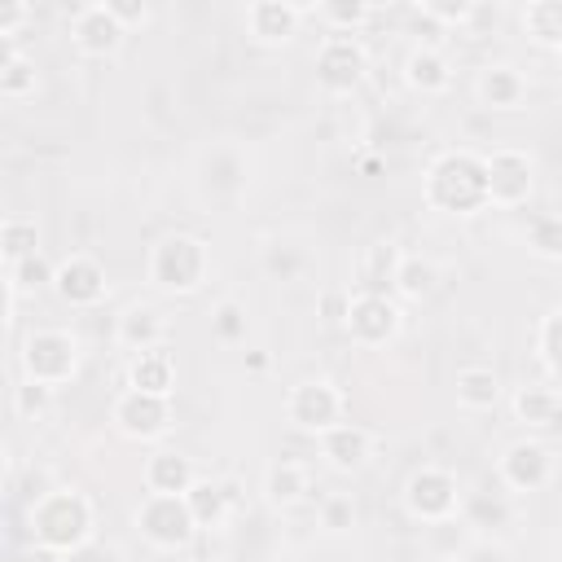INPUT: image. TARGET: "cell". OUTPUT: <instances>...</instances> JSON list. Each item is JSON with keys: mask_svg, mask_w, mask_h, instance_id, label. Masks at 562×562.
<instances>
[{"mask_svg": "<svg viewBox=\"0 0 562 562\" xmlns=\"http://www.w3.org/2000/svg\"><path fill=\"white\" fill-rule=\"evenodd\" d=\"M149 285L162 294H198L211 277V246L198 233H167L149 246Z\"/></svg>", "mask_w": 562, "mask_h": 562, "instance_id": "3", "label": "cell"}, {"mask_svg": "<svg viewBox=\"0 0 562 562\" xmlns=\"http://www.w3.org/2000/svg\"><path fill=\"white\" fill-rule=\"evenodd\" d=\"M132 522H136L140 540L149 549H158V553H184L198 540V527H193V518L184 509V496L145 492L140 505H136V514H132Z\"/></svg>", "mask_w": 562, "mask_h": 562, "instance_id": "4", "label": "cell"}, {"mask_svg": "<svg viewBox=\"0 0 562 562\" xmlns=\"http://www.w3.org/2000/svg\"><path fill=\"white\" fill-rule=\"evenodd\" d=\"M18 57H22V44H18L13 35H0V75H4V70H9Z\"/></svg>", "mask_w": 562, "mask_h": 562, "instance_id": "48", "label": "cell"}, {"mask_svg": "<svg viewBox=\"0 0 562 562\" xmlns=\"http://www.w3.org/2000/svg\"><path fill=\"white\" fill-rule=\"evenodd\" d=\"M202 184L215 193V198H233L241 184H246V167H241V154L220 145L202 158Z\"/></svg>", "mask_w": 562, "mask_h": 562, "instance_id": "29", "label": "cell"}, {"mask_svg": "<svg viewBox=\"0 0 562 562\" xmlns=\"http://www.w3.org/2000/svg\"><path fill=\"white\" fill-rule=\"evenodd\" d=\"M457 404L461 408H470V413H487V408H496V400H501V378H496V369H487V364H465V369H457Z\"/></svg>", "mask_w": 562, "mask_h": 562, "instance_id": "27", "label": "cell"}, {"mask_svg": "<svg viewBox=\"0 0 562 562\" xmlns=\"http://www.w3.org/2000/svg\"><path fill=\"white\" fill-rule=\"evenodd\" d=\"M101 4L110 9V18H114L123 31H136V26L149 22V4H140V0H101Z\"/></svg>", "mask_w": 562, "mask_h": 562, "instance_id": "42", "label": "cell"}, {"mask_svg": "<svg viewBox=\"0 0 562 562\" xmlns=\"http://www.w3.org/2000/svg\"><path fill=\"white\" fill-rule=\"evenodd\" d=\"M408 31L417 35V44H426V48H439V35H443V31H439V26H435V22L422 13V4L408 13Z\"/></svg>", "mask_w": 562, "mask_h": 562, "instance_id": "45", "label": "cell"}, {"mask_svg": "<svg viewBox=\"0 0 562 562\" xmlns=\"http://www.w3.org/2000/svg\"><path fill=\"white\" fill-rule=\"evenodd\" d=\"M184 562H220V558L206 553V549H184Z\"/></svg>", "mask_w": 562, "mask_h": 562, "instance_id": "51", "label": "cell"}, {"mask_svg": "<svg viewBox=\"0 0 562 562\" xmlns=\"http://www.w3.org/2000/svg\"><path fill=\"white\" fill-rule=\"evenodd\" d=\"M4 479H9V448L0 443V483H4Z\"/></svg>", "mask_w": 562, "mask_h": 562, "instance_id": "53", "label": "cell"}, {"mask_svg": "<svg viewBox=\"0 0 562 562\" xmlns=\"http://www.w3.org/2000/svg\"><path fill=\"white\" fill-rule=\"evenodd\" d=\"M400 246L395 241H373L364 246L360 255V294H386L391 281H395V268H400Z\"/></svg>", "mask_w": 562, "mask_h": 562, "instance_id": "28", "label": "cell"}, {"mask_svg": "<svg viewBox=\"0 0 562 562\" xmlns=\"http://www.w3.org/2000/svg\"><path fill=\"white\" fill-rule=\"evenodd\" d=\"M514 417L527 426V430H553L562 422V391L549 386V382H531V386H518L514 391Z\"/></svg>", "mask_w": 562, "mask_h": 562, "instance_id": "22", "label": "cell"}, {"mask_svg": "<svg viewBox=\"0 0 562 562\" xmlns=\"http://www.w3.org/2000/svg\"><path fill=\"white\" fill-rule=\"evenodd\" d=\"M105 263L88 250H70L61 263H53V294L70 307H97L105 299Z\"/></svg>", "mask_w": 562, "mask_h": 562, "instance_id": "13", "label": "cell"}, {"mask_svg": "<svg viewBox=\"0 0 562 562\" xmlns=\"http://www.w3.org/2000/svg\"><path fill=\"white\" fill-rule=\"evenodd\" d=\"M246 369H255V373H259V369H268V356H259V351H255V356H246Z\"/></svg>", "mask_w": 562, "mask_h": 562, "instance_id": "52", "label": "cell"}, {"mask_svg": "<svg viewBox=\"0 0 562 562\" xmlns=\"http://www.w3.org/2000/svg\"><path fill=\"white\" fill-rule=\"evenodd\" d=\"M391 290L400 299H408V303H422V299H430L439 290V268L426 255H400V268H395Z\"/></svg>", "mask_w": 562, "mask_h": 562, "instance_id": "30", "label": "cell"}, {"mask_svg": "<svg viewBox=\"0 0 562 562\" xmlns=\"http://www.w3.org/2000/svg\"><path fill=\"white\" fill-rule=\"evenodd\" d=\"M457 522L461 527H474V531H505L514 522L509 492H461Z\"/></svg>", "mask_w": 562, "mask_h": 562, "instance_id": "24", "label": "cell"}, {"mask_svg": "<svg viewBox=\"0 0 562 562\" xmlns=\"http://www.w3.org/2000/svg\"><path fill=\"white\" fill-rule=\"evenodd\" d=\"M452 61L443 48H426V44H413V53L404 57V83L422 97H443L452 88Z\"/></svg>", "mask_w": 562, "mask_h": 562, "instance_id": "21", "label": "cell"}, {"mask_svg": "<svg viewBox=\"0 0 562 562\" xmlns=\"http://www.w3.org/2000/svg\"><path fill=\"white\" fill-rule=\"evenodd\" d=\"M316 439H321L325 465L338 470V474H351V470H360V465L373 457V435H369L364 426H356V422H338V426H329V430L316 435Z\"/></svg>", "mask_w": 562, "mask_h": 562, "instance_id": "19", "label": "cell"}, {"mask_svg": "<svg viewBox=\"0 0 562 562\" xmlns=\"http://www.w3.org/2000/svg\"><path fill=\"white\" fill-rule=\"evenodd\" d=\"M474 92L487 110H522L527 101V75L514 61H487L474 79Z\"/></svg>", "mask_w": 562, "mask_h": 562, "instance_id": "20", "label": "cell"}, {"mask_svg": "<svg viewBox=\"0 0 562 562\" xmlns=\"http://www.w3.org/2000/svg\"><path fill=\"white\" fill-rule=\"evenodd\" d=\"M13 299H18V294H13V285H9V277L0 272V329H4L9 321H13Z\"/></svg>", "mask_w": 562, "mask_h": 562, "instance_id": "47", "label": "cell"}, {"mask_svg": "<svg viewBox=\"0 0 562 562\" xmlns=\"http://www.w3.org/2000/svg\"><path fill=\"white\" fill-rule=\"evenodd\" d=\"M259 263H263V272L272 281H299L307 272V250L294 246V241H272V246H263V259Z\"/></svg>", "mask_w": 562, "mask_h": 562, "instance_id": "36", "label": "cell"}, {"mask_svg": "<svg viewBox=\"0 0 562 562\" xmlns=\"http://www.w3.org/2000/svg\"><path fill=\"white\" fill-rule=\"evenodd\" d=\"M184 509L202 531H224V522L241 509V487L237 479H198L189 492H184Z\"/></svg>", "mask_w": 562, "mask_h": 562, "instance_id": "16", "label": "cell"}, {"mask_svg": "<svg viewBox=\"0 0 562 562\" xmlns=\"http://www.w3.org/2000/svg\"><path fill=\"white\" fill-rule=\"evenodd\" d=\"M53 408V386H44V382H31V378H22L18 386H13V413L22 417V422H35V417H44Z\"/></svg>", "mask_w": 562, "mask_h": 562, "instance_id": "39", "label": "cell"}, {"mask_svg": "<svg viewBox=\"0 0 562 562\" xmlns=\"http://www.w3.org/2000/svg\"><path fill=\"white\" fill-rule=\"evenodd\" d=\"M198 479H202V474H198L193 457L171 452V448H154V452L145 457V465H140L145 492H158V496H184Z\"/></svg>", "mask_w": 562, "mask_h": 562, "instance_id": "18", "label": "cell"}, {"mask_svg": "<svg viewBox=\"0 0 562 562\" xmlns=\"http://www.w3.org/2000/svg\"><path fill=\"white\" fill-rule=\"evenodd\" d=\"M127 386L132 391H145V395H176V360L167 347H154V351H140L132 356L127 364Z\"/></svg>", "mask_w": 562, "mask_h": 562, "instance_id": "25", "label": "cell"}, {"mask_svg": "<svg viewBox=\"0 0 562 562\" xmlns=\"http://www.w3.org/2000/svg\"><path fill=\"white\" fill-rule=\"evenodd\" d=\"M312 492V479H307V465L294 461V457H281L263 470V501L272 509H294L299 501H307Z\"/></svg>", "mask_w": 562, "mask_h": 562, "instance_id": "23", "label": "cell"}, {"mask_svg": "<svg viewBox=\"0 0 562 562\" xmlns=\"http://www.w3.org/2000/svg\"><path fill=\"white\" fill-rule=\"evenodd\" d=\"M35 250H40V224L26 215H4L0 220V263L13 268L18 259H26Z\"/></svg>", "mask_w": 562, "mask_h": 562, "instance_id": "32", "label": "cell"}, {"mask_svg": "<svg viewBox=\"0 0 562 562\" xmlns=\"http://www.w3.org/2000/svg\"><path fill=\"white\" fill-rule=\"evenodd\" d=\"M474 0H422V13L439 26V31H465Z\"/></svg>", "mask_w": 562, "mask_h": 562, "instance_id": "41", "label": "cell"}, {"mask_svg": "<svg viewBox=\"0 0 562 562\" xmlns=\"http://www.w3.org/2000/svg\"><path fill=\"white\" fill-rule=\"evenodd\" d=\"M66 31H70V44H75V53H79V57H92V61H105V57H114V53L123 48V40H127V31H123V26L110 18V9H105L101 0H92V4H79V9L70 13Z\"/></svg>", "mask_w": 562, "mask_h": 562, "instance_id": "15", "label": "cell"}, {"mask_svg": "<svg viewBox=\"0 0 562 562\" xmlns=\"http://www.w3.org/2000/svg\"><path fill=\"white\" fill-rule=\"evenodd\" d=\"M246 303L241 299H220L215 307H211V338L215 342H224V347H237V342H246Z\"/></svg>", "mask_w": 562, "mask_h": 562, "instance_id": "37", "label": "cell"}, {"mask_svg": "<svg viewBox=\"0 0 562 562\" xmlns=\"http://www.w3.org/2000/svg\"><path fill=\"white\" fill-rule=\"evenodd\" d=\"M316 83L329 97H347L364 83L369 75V48L360 44V35H325L316 44Z\"/></svg>", "mask_w": 562, "mask_h": 562, "instance_id": "8", "label": "cell"}, {"mask_svg": "<svg viewBox=\"0 0 562 562\" xmlns=\"http://www.w3.org/2000/svg\"><path fill=\"white\" fill-rule=\"evenodd\" d=\"M522 31L536 48H549L558 53L562 48V4L558 0H531L522 9Z\"/></svg>", "mask_w": 562, "mask_h": 562, "instance_id": "31", "label": "cell"}, {"mask_svg": "<svg viewBox=\"0 0 562 562\" xmlns=\"http://www.w3.org/2000/svg\"><path fill=\"white\" fill-rule=\"evenodd\" d=\"M110 422L123 439L132 443H154L171 430V400L167 395H145V391H132L123 386L110 404Z\"/></svg>", "mask_w": 562, "mask_h": 562, "instance_id": "11", "label": "cell"}, {"mask_svg": "<svg viewBox=\"0 0 562 562\" xmlns=\"http://www.w3.org/2000/svg\"><path fill=\"white\" fill-rule=\"evenodd\" d=\"M356 518H360V509L347 492H325L321 505H316V522H321L325 536H347L356 527Z\"/></svg>", "mask_w": 562, "mask_h": 562, "instance_id": "38", "label": "cell"}, {"mask_svg": "<svg viewBox=\"0 0 562 562\" xmlns=\"http://www.w3.org/2000/svg\"><path fill=\"white\" fill-rule=\"evenodd\" d=\"M457 505H461V483L452 470L443 465H417L404 483V509L413 522L422 527H435V522H448L457 518Z\"/></svg>", "mask_w": 562, "mask_h": 562, "instance_id": "6", "label": "cell"}, {"mask_svg": "<svg viewBox=\"0 0 562 562\" xmlns=\"http://www.w3.org/2000/svg\"><path fill=\"white\" fill-rule=\"evenodd\" d=\"M31 22V4H22V0H0V35H13L18 40V31Z\"/></svg>", "mask_w": 562, "mask_h": 562, "instance_id": "43", "label": "cell"}, {"mask_svg": "<svg viewBox=\"0 0 562 562\" xmlns=\"http://www.w3.org/2000/svg\"><path fill=\"white\" fill-rule=\"evenodd\" d=\"M307 13H312V4H299V0H255V4H246L241 22H246V35L255 44L281 48L303 31Z\"/></svg>", "mask_w": 562, "mask_h": 562, "instance_id": "14", "label": "cell"}, {"mask_svg": "<svg viewBox=\"0 0 562 562\" xmlns=\"http://www.w3.org/2000/svg\"><path fill=\"white\" fill-rule=\"evenodd\" d=\"M553 470H558L553 448H549L544 439H531V435H527V439H514V443L501 452V461H496L501 487H505V492H518V496L549 487V483H553Z\"/></svg>", "mask_w": 562, "mask_h": 562, "instance_id": "12", "label": "cell"}, {"mask_svg": "<svg viewBox=\"0 0 562 562\" xmlns=\"http://www.w3.org/2000/svg\"><path fill=\"white\" fill-rule=\"evenodd\" d=\"M558 342H562V312H558V307H549V312L540 316V329H536V360H540V369H544V382H549V386H558V378H562Z\"/></svg>", "mask_w": 562, "mask_h": 562, "instance_id": "35", "label": "cell"}, {"mask_svg": "<svg viewBox=\"0 0 562 562\" xmlns=\"http://www.w3.org/2000/svg\"><path fill=\"white\" fill-rule=\"evenodd\" d=\"M307 18H316L325 35H360L373 22V4L369 0H316Z\"/></svg>", "mask_w": 562, "mask_h": 562, "instance_id": "26", "label": "cell"}, {"mask_svg": "<svg viewBox=\"0 0 562 562\" xmlns=\"http://www.w3.org/2000/svg\"><path fill=\"white\" fill-rule=\"evenodd\" d=\"M26 527L44 553L66 558L70 549H79L97 536V505L79 487H48L31 501Z\"/></svg>", "mask_w": 562, "mask_h": 562, "instance_id": "1", "label": "cell"}, {"mask_svg": "<svg viewBox=\"0 0 562 562\" xmlns=\"http://www.w3.org/2000/svg\"><path fill=\"white\" fill-rule=\"evenodd\" d=\"M61 562H119V549H110V544H101L97 536L88 540V544H79V549H70Z\"/></svg>", "mask_w": 562, "mask_h": 562, "instance_id": "44", "label": "cell"}, {"mask_svg": "<svg viewBox=\"0 0 562 562\" xmlns=\"http://www.w3.org/2000/svg\"><path fill=\"white\" fill-rule=\"evenodd\" d=\"M285 417L307 435H325L329 426L347 422V395L329 378H303L285 395Z\"/></svg>", "mask_w": 562, "mask_h": 562, "instance_id": "9", "label": "cell"}, {"mask_svg": "<svg viewBox=\"0 0 562 562\" xmlns=\"http://www.w3.org/2000/svg\"><path fill=\"white\" fill-rule=\"evenodd\" d=\"M483 180H487V206L518 211V206H527V198L536 189V162L527 149L501 145V149L483 154Z\"/></svg>", "mask_w": 562, "mask_h": 562, "instance_id": "7", "label": "cell"}, {"mask_svg": "<svg viewBox=\"0 0 562 562\" xmlns=\"http://www.w3.org/2000/svg\"><path fill=\"white\" fill-rule=\"evenodd\" d=\"M79 369V338L70 329H57V325H44V329H31L26 342H22V378L31 382H44V386H61L70 382Z\"/></svg>", "mask_w": 562, "mask_h": 562, "instance_id": "5", "label": "cell"}, {"mask_svg": "<svg viewBox=\"0 0 562 562\" xmlns=\"http://www.w3.org/2000/svg\"><path fill=\"white\" fill-rule=\"evenodd\" d=\"M382 167H386V158H378V154H360V171H364V176H378Z\"/></svg>", "mask_w": 562, "mask_h": 562, "instance_id": "50", "label": "cell"}, {"mask_svg": "<svg viewBox=\"0 0 562 562\" xmlns=\"http://www.w3.org/2000/svg\"><path fill=\"white\" fill-rule=\"evenodd\" d=\"M114 342L132 356L140 351H154V347H167V316L149 303H132L114 316Z\"/></svg>", "mask_w": 562, "mask_h": 562, "instance_id": "17", "label": "cell"}, {"mask_svg": "<svg viewBox=\"0 0 562 562\" xmlns=\"http://www.w3.org/2000/svg\"><path fill=\"white\" fill-rule=\"evenodd\" d=\"M400 325H404V312H400L395 299H386V294H360V290L347 299L342 334H347L356 347L378 351V347H386V342L400 334Z\"/></svg>", "mask_w": 562, "mask_h": 562, "instance_id": "10", "label": "cell"}, {"mask_svg": "<svg viewBox=\"0 0 562 562\" xmlns=\"http://www.w3.org/2000/svg\"><path fill=\"white\" fill-rule=\"evenodd\" d=\"M426 206L443 215H479L487 211V180H483V154L474 149H443L430 158L422 180Z\"/></svg>", "mask_w": 562, "mask_h": 562, "instance_id": "2", "label": "cell"}, {"mask_svg": "<svg viewBox=\"0 0 562 562\" xmlns=\"http://www.w3.org/2000/svg\"><path fill=\"white\" fill-rule=\"evenodd\" d=\"M4 277H9V285H13V294H44V290H53V259L44 255V250H35V255H26V259H18L13 268H4Z\"/></svg>", "mask_w": 562, "mask_h": 562, "instance_id": "34", "label": "cell"}, {"mask_svg": "<svg viewBox=\"0 0 562 562\" xmlns=\"http://www.w3.org/2000/svg\"><path fill=\"white\" fill-rule=\"evenodd\" d=\"M347 299H351V290H329V294H321V316H325L329 325H342Z\"/></svg>", "mask_w": 562, "mask_h": 562, "instance_id": "46", "label": "cell"}, {"mask_svg": "<svg viewBox=\"0 0 562 562\" xmlns=\"http://www.w3.org/2000/svg\"><path fill=\"white\" fill-rule=\"evenodd\" d=\"M527 250L536 255V259H544V263H558L562 259V220L553 215V211H536V215H527Z\"/></svg>", "mask_w": 562, "mask_h": 562, "instance_id": "33", "label": "cell"}, {"mask_svg": "<svg viewBox=\"0 0 562 562\" xmlns=\"http://www.w3.org/2000/svg\"><path fill=\"white\" fill-rule=\"evenodd\" d=\"M40 88V70H35V61L22 53L4 75H0V97H9V101H22V97H31Z\"/></svg>", "mask_w": 562, "mask_h": 562, "instance_id": "40", "label": "cell"}, {"mask_svg": "<svg viewBox=\"0 0 562 562\" xmlns=\"http://www.w3.org/2000/svg\"><path fill=\"white\" fill-rule=\"evenodd\" d=\"M448 562H496L487 549H465V553H452Z\"/></svg>", "mask_w": 562, "mask_h": 562, "instance_id": "49", "label": "cell"}]
</instances>
